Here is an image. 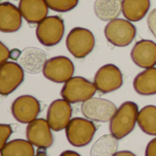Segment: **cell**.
Instances as JSON below:
<instances>
[{
	"label": "cell",
	"mask_w": 156,
	"mask_h": 156,
	"mask_svg": "<svg viewBox=\"0 0 156 156\" xmlns=\"http://www.w3.org/2000/svg\"><path fill=\"white\" fill-rule=\"evenodd\" d=\"M27 140L38 149H48L53 144L51 128L45 119H36L27 124L26 129Z\"/></svg>",
	"instance_id": "4fadbf2b"
},
{
	"label": "cell",
	"mask_w": 156,
	"mask_h": 156,
	"mask_svg": "<svg viewBox=\"0 0 156 156\" xmlns=\"http://www.w3.org/2000/svg\"><path fill=\"white\" fill-rule=\"evenodd\" d=\"M150 0H122V14L131 22L142 20L150 9Z\"/></svg>",
	"instance_id": "ffe728a7"
},
{
	"label": "cell",
	"mask_w": 156,
	"mask_h": 156,
	"mask_svg": "<svg viewBox=\"0 0 156 156\" xmlns=\"http://www.w3.org/2000/svg\"><path fill=\"white\" fill-rule=\"evenodd\" d=\"M11 51L5 47V45L1 42L0 43V63L3 64L7 61L8 58H10Z\"/></svg>",
	"instance_id": "4316f807"
},
{
	"label": "cell",
	"mask_w": 156,
	"mask_h": 156,
	"mask_svg": "<svg viewBox=\"0 0 156 156\" xmlns=\"http://www.w3.org/2000/svg\"><path fill=\"white\" fill-rule=\"evenodd\" d=\"M97 90L102 94L110 93L119 90L123 84L121 69L113 64H106L101 67L94 76Z\"/></svg>",
	"instance_id": "9c48e42d"
},
{
	"label": "cell",
	"mask_w": 156,
	"mask_h": 156,
	"mask_svg": "<svg viewBox=\"0 0 156 156\" xmlns=\"http://www.w3.org/2000/svg\"><path fill=\"white\" fill-rule=\"evenodd\" d=\"M22 67L13 61H6L0 66V94L7 96L15 91L24 81Z\"/></svg>",
	"instance_id": "8fae6325"
},
{
	"label": "cell",
	"mask_w": 156,
	"mask_h": 156,
	"mask_svg": "<svg viewBox=\"0 0 156 156\" xmlns=\"http://www.w3.org/2000/svg\"><path fill=\"white\" fill-rule=\"evenodd\" d=\"M48 8L56 12H69L75 8L79 0H45Z\"/></svg>",
	"instance_id": "cb8c5ba5"
},
{
	"label": "cell",
	"mask_w": 156,
	"mask_h": 156,
	"mask_svg": "<svg viewBox=\"0 0 156 156\" xmlns=\"http://www.w3.org/2000/svg\"><path fill=\"white\" fill-rule=\"evenodd\" d=\"M122 12V0H96L94 13L102 21L110 22L116 19Z\"/></svg>",
	"instance_id": "d6986e66"
},
{
	"label": "cell",
	"mask_w": 156,
	"mask_h": 156,
	"mask_svg": "<svg viewBox=\"0 0 156 156\" xmlns=\"http://www.w3.org/2000/svg\"><path fill=\"white\" fill-rule=\"evenodd\" d=\"M104 35L108 42L112 46L120 48L127 47L135 38L136 27L127 19L116 18L106 25Z\"/></svg>",
	"instance_id": "277c9868"
},
{
	"label": "cell",
	"mask_w": 156,
	"mask_h": 156,
	"mask_svg": "<svg viewBox=\"0 0 156 156\" xmlns=\"http://www.w3.org/2000/svg\"><path fill=\"white\" fill-rule=\"evenodd\" d=\"M147 24H148V27L150 29V31L152 32V34L154 35V37L156 39V8L153 9L147 18Z\"/></svg>",
	"instance_id": "484cf974"
},
{
	"label": "cell",
	"mask_w": 156,
	"mask_h": 156,
	"mask_svg": "<svg viewBox=\"0 0 156 156\" xmlns=\"http://www.w3.org/2000/svg\"><path fill=\"white\" fill-rule=\"evenodd\" d=\"M59 156H80V155L78 153L74 152V151L67 150V151H64L63 153H61Z\"/></svg>",
	"instance_id": "f546056e"
},
{
	"label": "cell",
	"mask_w": 156,
	"mask_h": 156,
	"mask_svg": "<svg viewBox=\"0 0 156 156\" xmlns=\"http://www.w3.org/2000/svg\"><path fill=\"white\" fill-rule=\"evenodd\" d=\"M138 105L133 101L123 102L110 122V132L118 140L129 135L134 129L138 119Z\"/></svg>",
	"instance_id": "6da1fadb"
},
{
	"label": "cell",
	"mask_w": 156,
	"mask_h": 156,
	"mask_svg": "<svg viewBox=\"0 0 156 156\" xmlns=\"http://www.w3.org/2000/svg\"><path fill=\"white\" fill-rule=\"evenodd\" d=\"M137 123L144 133L156 136V106L147 105L140 110Z\"/></svg>",
	"instance_id": "603a6c76"
},
{
	"label": "cell",
	"mask_w": 156,
	"mask_h": 156,
	"mask_svg": "<svg viewBox=\"0 0 156 156\" xmlns=\"http://www.w3.org/2000/svg\"><path fill=\"white\" fill-rule=\"evenodd\" d=\"M118 139L111 134L100 137L90 149V156H113L118 152Z\"/></svg>",
	"instance_id": "44dd1931"
},
{
	"label": "cell",
	"mask_w": 156,
	"mask_h": 156,
	"mask_svg": "<svg viewBox=\"0 0 156 156\" xmlns=\"http://www.w3.org/2000/svg\"><path fill=\"white\" fill-rule=\"evenodd\" d=\"M47 60L45 52L40 48L33 47L23 49L17 59L18 64L22 69L31 74H37L43 71V68Z\"/></svg>",
	"instance_id": "9a60e30c"
},
{
	"label": "cell",
	"mask_w": 156,
	"mask_h": 156,
	"mask_svg": "<svg viewBox=\"0 0 156 156\" xmlns=\"http://www.w3.org/2000/svg\"><path fill=\"white\" fill-rule=\"evenodd\" d=\"M41 107L39 101L31 95H22L17 97L11 105L13 117L20 123L28 124L37 119Z\"/></svg>",
	"instance_id": "30bf717a"
},
{
	"label": "cell",
	"mask_w": 156,
	"mask_h": 156,
	"mask_svg": "<svg viewBox=\"0 0 156 156\" xmlns=\"http://www.w3.org/2000/svg\"><path fill=\"white\" fill-rule=\"evenodd\" d=\"M93 33L84 27H74L67 36L66 46L69 52L76 58H84L91 53L95 47Z\"/></svg>",
	"instance_id": "3957f363"
},
{
	"label": "cell",
	"mask_w": 156,
	"mask_h": 156,
	"mask_svg": "<svg viewBox=\"0 0 156 156\" xmlns=\"http://www.w3.org/2000/svg\"><path fill=\"white\" fill-rule=\"evenodd\" d=\"M97 92L95 84L83 77H72L64 83L60 95L69 103L84 102L91 99Z\"/></svg>",
	"instance_id": "7a4b0ae2"
},
{
	"label": "cell",
	"mask_w": 156,
	"mask_h": 156,
	"mask_svg": "<svg viewBox=\"0 0 156 156\" xmlns=\"http://www.w3.org/2000/svg\"><path fill=\"white\" fill-rule=\"evenodd\" d=\"M116 105L105 99L91 98L81 105V112L83 116L92 122H111L112 117L117 112Z\"/></svg>",
	"instance_id": "52a82bcc"
},
{
	"label": "cell",
	"mask_w": 156,
	"mask_h": 156,
	"mask_svg": "<svg viewBox=\"0 0 156 156\" xmlns=\"http://www.w3.org/2000/svg\"><path fill=\"white\" fill-rule=\"evenodd\" d=\"M74 71V64L68 57L57 56L47 60L42 72L52 82L65 83L73 77Z\"/></svg>",
	"instance_id": "ba28073f"
},
{
	"label": "cell",
	"mask_w": 156,
	"mask_h": 156,
	"mask_svg": "<svg viewBox=\"0 0 156 156\" xmlns=\"http://www.w3.org/2000/svg\"><path fill=\"white\" fill-rule=\"evenodd\" d=\"M65 32V25L63 19L58 16H47L36 28V36L38 41L46 47H53L58 45Z\"/></svg>",
	"instance_id": "8992f818"
},
{
	"label": "cell",
	"mask_w": 156,
	"mask_h": 156,
	"mask_svg": "<svg viewBox=\"0 0 156 156\" xmlns=\"http://www.w3.org/2000/svg\"><path fill=\"white\" fill-rule=\"evenodd\" d=\"M35 156H48V154H46L44 149H38V151L37 153V155Z\"/></svg>",
	"instance_id": "4dcf8cb0"
},
{
	"label": "cell",
	"mask_w": 156,
	"mask_h": 156,
	"mask_svg": "<svg viewBox=\"0 0 156 156\" xmlns=\"http://www.w3.org/2000/svg\"><path fill=\"white\" fill-rule=\"evenodd\" d=\"M72 107L64 99L56 100L51 102L47 113V121L54 132H60L68 126L71 121Z\"/></svg>",
	"instance_id": "7c38bea8"
},
{
	"label": "cell",
	"mask_w": 156,
	"mask_h": 156,
	"mask_svg": "<svg viewBox=\"0 0 156 156\" xmlns=\"http://www.w3.org/2000/svg\"><path fill=\"white\" fill-rule=\"evenodd\" d=\"M18 8L23 18L31 25L40 23L48 13V6L45 0H20Z\"/></svg>",
	"instance_id": "e0dca14e"
},
{
	"label": "cell",
	"mask_w": 156,
	"mask_h": 156,
	"mask_svg": "<svg viewBox=\"0 0 156 156\" xmlns=\"http://www.w3.org/2000/svg\"><path fill=\"white\" fill-rule=\"evenodd\" d=\"M13 133L12 127L9 124H0V135H1V147H3Z\"/></svg>",
	"instance_id": "d4e9b609"
},
{
	"label": "cell",
	"mask_w": 156,
	"mask_h": 156,
	"mask_svg": "<svg viewBox=\"0 0 156 156\" xmlns=\"http://www.w3.org/2000/svg\"><path fill=\"white\" fill-rule=\"evenodd\" d=\"M22 15L15 5L9 2L0 4V31L3 33H14L22 26Z\"/></svg>",
	"instance_id": "2e32d148"
},
{
	"label": "cell",
	"mask_w": 156,
	"mask_h": 156,
	"mask_svg": "<svg viewBox=\"0 0 156 156\" xmlns=\"http://www.w3.org/2000/svg\"><path fill=\"white\" fill-rule=\"evenodd\" d=\"M113 156H136L133 153L130 152V151H121V152H117Z\"/></svg>",
	"instance_id": "f1b7e54d"
},
{
	"label": "cell",
	"mask_w": 156,
	"mask_h": 156,
	"mask_svg": "<svg viewBox=\"0 0 156 156\" xmlns=\"http://www.w3.org/2000/svg\"><path fill=\"white\" fill-rule=\"evenodd\" d=\"M131 58L140 68L149 69L154 67L156 65V43L149 39L137 41L131 51Z\"/></svg>",
	"instance_id": "5bb4252c"
},
{
	"label": "cell",
	"mask_w": 156,
	"mask_h": 156,
	"mask_svg": "<svg viewBox=\"0 0 156 156\" xmlns=\"http://www.w3.org/2000/svg\"><path fill=\"white\" fill-rule=\"evenodd\" d=\"M1 156H35L34 145L27 140L15 139L1 147Z\"/></svg>",
	"instance_id": "7402d4cb"
},
{
	"label": "cell",
	"mask_w": 156,
	"mask_h": 156,
	"mask_svg": "<svg viewBox=\"0 0 156 156\" xmlns=\"http://www.w3.org/2000/svg\"><path fill=\"white\" fill-rule=\"evenodd\" d=\"M96 130L97 128L92 121L80 117L71 119L65 129L69 143L75 147L88 145L92 141Z\"/></svg>",
	"instance_id": "5b68a950"
},
{
	"label": "cell",
	"mask_w": 156,
	"mask_h": 156,
	"mask_svg": "<svg viewBox=\"0 0 156 156\" xmlns=\"http://www.w3.org/2000/svg\"><path fill=\"white\" fill-rule=\"evenodd\" d=\"M134 90L143 96L156 95V68L145 69L133 80Z\"/></svg>",
	"instance_id": "ac0fdd59"
},
{
	"label": "cell",
	"mask_w": 156,
	"mask_h": 156,
	"mask_svg": "<svg viewBox=\"0 0 156 156\" xmlns=\"http://www.w3.org/2000/svg\"><path fill=\"white\" fill-rule=\"evenodd\" d=\"M145 156H156V138L149 142L145 149Z\"/></svg>",
	"instance_id": "83f0119b"
}]
</instances>
